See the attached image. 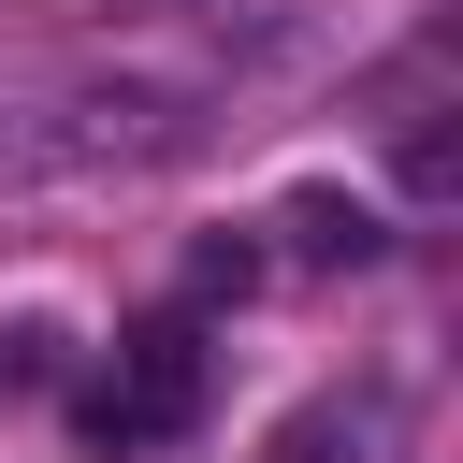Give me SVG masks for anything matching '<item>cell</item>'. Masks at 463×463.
I'll use <instances>...</instances> for the list:
<instances>
[{"label": "cell", "instance_id": "obj_1", "mask_svg": "<svg viewBox=\"0 0 463 463\" xmlns=\"http://www.w3.org/2000/svg\"><path fill=\"white\" fill-rule=\"evenodd\" d=\"M188 145L174 87H0V188H58V174H145Z\"/></svg>", "mask_w": 463, "mask_h": 463}, {"label": "cell", "instance_id": "obj_2", "mask_svg": "<svg viewBox=\"0 0 463 463\" xmlns=\"http://www.w3.org/2000/svg\"><path fill=\"white\" fill-rule=\"evenodd\" d=\"M203 376H217L203 318H130L116 362H101V391H87V434H101V449H174V434L203 420Z\"/></svg>", "mask_w": 463, "mask_h": 463}, {"label": "cell", "instance_id": "obj_3", "mask_svg": "<svg viewBox=\"0 0 463 463\" xmlns=\"http://www.w3.org/2000/svg\"><path fill=\"white\" fill-rule=\"evenodd\" d=\"M289 260H376L391 232H376V203H347V188H289Z\"/></svg>", "mask_w": 463, "mask_h": 463}, {"label": "cell", "instance_id": "obj_4", "mask_svg": "<svg viewBox=\"0 0 463 463\" xmlns=\"http://www.w3.org/2000/svg\"><path fill=\"white\" fill-rule=\"evenodd\" d=\"M260 463H376V405H289Z\"/></svg>", "mask_w": 463, "mask_h": 463}, {"label": "cell", "instance_id": "obj_5", "mask_svg": "<svg viewBox=\"0 0 463 463\" xmlns=\"http://www.w3.org/2000/svg\"><path fill=\"white\" fill-rule=\"evenodd\" d=\"M58 376V333L43 318H0V391H43Z\"/></svg>", "mask_w": 463, "mask_h": 463}]
</instances>
